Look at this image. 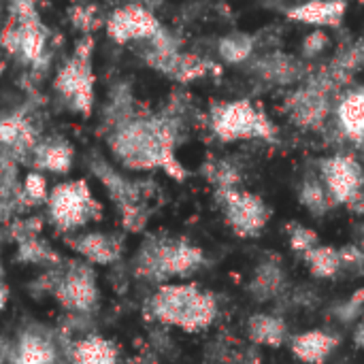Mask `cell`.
Listing matches in <instances>:
<instances>
[{"instance_id": "obj_11", "label": "cell", "mask_w": 364, "mask_h": 364, "mask_svg": "<svg viewBox=\"0 0 364 364\" xmlns=\"http://www.w3.org/2000/svg\"><path fill=\"white\" fill-rule=\"evenodd\" d=\"M337 346L339 339L322 331H307L303 335H296L290 343L292 354L305 364H324Z\"/></svg>"}, {"instance_id": "obj_2", "label": "cell", "mask_w": 364, "mask_h": 364, "mask_svg": "<svg viewBox=\"0 0 364 364\" xmlns=\"http://www.w3.org/2000/svg\"><path fill=\"white\" fill-rule=\"evenodd\" d=\"M205 264L200 247L183 239H151L136 258L134 273L147 282H166L171 277H188Z\"/></svg>"}, {"instance_id": "obj_22", "label": "cell", "mask_w": 364, "mask_h": 364, "mask_svg": "<svg viewBox=\"0 0 364 364\" xmlns=\"http://www.w3.org/2000/svg\"><path fill=\"white\" fill-rule=\"evenodd\" d=\"M364 307V288L360 290H356L352 296H350V301H346L343 305H339L337 309H335V316L339 318V320H343V322H350V320H354L360 311H363Z\"/></svg>"}, {"instance_id": "obj_9", "label": "cell", "mask_w": 364, "mask_h": 364, "mask_svg": "<svg viewBox=\"0 0 364 364\" xmlns=\"http://www.w3.org/2000/svg\"><path fill=\"white\" fill-rule=\"evenodd\" d=\"M337 124L348 141L364 143V87L348 92L337 102Z\"/></svg>"}, {"instance_id": "obj_23", "label": "cell", "mask_w": 364, "mask_h": 364, "mask_svg": "<svg viewBox=\"0 0 364 364\" xmlns=\"http://www.w3.org/2000/svg\"><path fill=\"white\" fill-rule=\"evenodd\" d=\"M328 45H331V36L322 30H314L303 38V55L314 58V55L322 53Z\"/></svg>"}, {"instance_id": "obj_26", "label": "cell", "mask_w": 364, "mask_h": 364, "mask_svg": "<svg viewBox=\"0 0 364 364\" xmlns=\"http://www.w3.org/2000/svg\"><path fill=\"white\" fill-rule=\"evenodd\" d=\"M6 299H9L6 288H0V311H2V309H4V305H6Z\"/></svg>"}, {"instance_id": "obj_3", "label": "cell", "mask_w": 364, "mask_h": 364, "mask_svg": "<svg viewBox=\"0 0 364 364\" xmlns=\"http://www.w3.org/2000/svg\"><path fill=\"white\" fill-rule=\"evenodd\" d=\"M211 126L222 141H239V139L275 141L277 136V128L269 119V115L247 98L220 105L213 111Z\"/></svg>"}, {"instance_id": "obj_4", "label": "cell", "mask_w": 364, "mask_h": 364, "mask_svg": "<svg viewBox=\"0 0 364 364\" xmlns=\"http://www.w3.org/2000/svg\"><path fill=\"white\" fill-rule=\"evenodd\" d=\"M218 200L222 205L228 226L239 237H258L271 220L267 203L239 188H218Z\"/></svg>"}, {"instance_id": "obj_6", "label": "cell", "mask_w": 364, "mask_h": 364, "mask_svg": "<svg viewBox=\"0 0 364 364\" xmlns=\"http://www.w3.org/2000/svg\"><path fill=\"white\" fill-rule=\"evenodd\" d=\"M320 179L335 198V203L348 205L364 190V171L354 156L337 154L320 162Z\"/></svg>"}, {"instance_id": "obj_7", "label": "cell", "mask_w": 364, "mask_h": 364, "mask_svg": "<svg viewBox=\"0 0 364 364\" xmlns=\"http://www.w3.org/2000/svg\"><path fill=\"white\" fill-rule=\"evenodd\" d=\"M51 218L58 228L73 230L77 226H83L92 213L96 211V203L90 198V192L83 183H68L53 190L49 198Z\"/></svg>"}, {"instance_id": "obj_25", "label": "cell", "mask_w": 364, "mask_h": 364, "mask_svg": "<svg viewBox=\"0 0 364 364\" xmlns=\"http://www.w3.org/2000/svg\"><path fill=\"white\" fill-rule=\"evenodd\" d=\"M354 343L364 350V320L356 326V331H354Z\"/></svg>"}, {"instance_id": "obj_8", "label": "cell", "mask_w": 364, "mask_h": 364, "mask_svg": "<svg viewBox=\"0 0 364 364\" xmlns=\"http://www.w3.org/2000/svg\"><path fill=\"white\" fill-rule=\"evenodd\" d=\"M348 13V0H305L292 6L286 15L290 21H299L314 28H337Z\"/></svg>"}, {"instance_id": "obj_16", "label": "cell", "mask_w": 364, "mask_h": 364, "mask_svg": "<svg viewBox=\"0 0 364 364\" xmlns=\"http://www.w3.org/2000/svg\"><path fill=\"white\" fill-rule=\"evenodd\" d=\"M258 73L262 79L275 83V85H288L303 77L301 62L286 55V53H273L258 62Z\"/></svg>"}, {"instance_id": "obj_5", "label": "cell", "mask_w": 364, "mask_h": 364, "mask_svg": "<svg viewBox=\"0 0 364 364\" xmlns=\"http://www.w3.org/2000/svg\"><path fill=\"white\" fill-rule=\"evenodd\" d=\"M49 292L70 311L87 314L98 305V286L96 275L87 264L70 262L64 273L53 275Z\"/></svg>"}, {"instance_id": "obj_20", "label": "cell", "mask_w": 364, "mask_h": 364, "mask_svg": "<svg viewBox=\"0 0 364 364\" xmlns=\"http://www.w3.org/2000/svg\"><path fill=\"white\" fill-rule=\"evenodd\" d=\"M288 239H290V247L299 254H305L318 245V232L296 222L288 224Z\"/></svg>"}, {"instance_id": "obj_17", "label": "cell", "mask_w": 364, "mask_h": 364, "mask_svg": "<svg viewBox=\"0 0 364 364\" xmlns=\"http://www.w3.org/2000/svg\"><path fill=\"white\" fill-rule=\"evenodd\" d=\"M299 198L303 203V207L307 211H311L314 215H324L326 211H331L337 203L331 196V192L326 190L324 181L316 175H307L301 183L299 190Z\"/></svg>"}, {"instance_id": "obj_14", "label": "cell", "mask_w": 364, "mask_h": 364, "mask_svg": "<svg viewBox=\"0 0 364 364\" xmlns=\"http://www.w3.org/2000/svg\"><path fill=\"white\" fill-rule=\"evenodd\" d=\"M247 335L256 346L282 348L288 339V326L277 316L256 314L247 320Z\"/></svg>"}, {"instance_id": "obj_12", "label": "cell", "mask_w": 364, "mask_h": 364, "mask_svg": "<svg viewBox=\"0 0 364 364\" xmlns=\"http://www.w3.org/2000/svg\"><path fill=\"white\" fill-rule=\"evenodd\" d=\"M15 364H58L55 346L49 335L43 333H23L17 341Z\"/></svg>"}, {"instance_id": "obj_15", "label": "cell", "mask_w": 364, "mask_h": 364, "mask_svg": "<svg viewBox=\"0 0 364 364\" xmlns=\"http://www.w3.org/2000/svg\"><path fill=\"white\" fill-rule=\"evenodd\" d=\"M70 364H122L119 352L115 343L102 339V337H85L81 339L73 352H70Z\"/></svg>"}, {"instance_id": "obj_28", "label": "cell", "mask_w": 364, "mask_h": 364, "mask_svg": "<svg viewBox=\"0 0 364 364\" xmlns=\"http://www.w3.org/2000/svg\"><path fill=\"white\" fill-rule=\"evenodd\" d=\"M358 2H364V0H358Z\"/></svg>"}, {"instance_id": "obj_24", "label": "cell", "mask_w": 364, "mask_h": 364, "mask_svg": "<svg viewBox=\"0 0 364 364\" xmlns=\"http://www.w3.org/2000/svg\"><path fill=\"white\" fill-rule=\"evenodd\" d=\"M348 207H350L352 211H356V213H364V190L360 194H356V196L348 203Z\"/></svg>"}, {"instance_id": "obj_29", "label": "cell", "mask_w": 364, "mask_h": 364, "mask_svg": "<svg viewBox=\"0 0 364 364\" xmlns=\"http://www.w3.org/2000/svg\"><path fill=\"white\" fill-rule=\"evenodd\" d=\"M0 275H2V271H0Z\"/></svg>"}, {"instance_id": "obj_13", "label": "cell", "mask_w": 364, "mask_h": 364, "mask_svg": "<svg viewBox=\"0 0 364 364\" xmlns=\"http://www.w3.org/2000/svg\"><path fill=\"white\" fill-rule=\"evenodd\" d=\"M247 290L260 303L279 299L286 290V273L279 267V262H262L256 269Z\"/></svg>"}, {"instance_id": "obj_10", "label": "cell", "mask_w": 364, "mask_h": 364, "mask_svg": "<svg viewBox=\"0 0 364 364\" xmlns=\"http://www.w3.org/2000/svg\"><path fill=\"white\" fill-rule=\"evenodd\" d=\"M68 243L77 254H81L85 260H90L94 264H111L122 254V241L111 235H102V232L79 235V237L70 239Z\"/></svg>"}, {"instance_id": "obj_18", "label": "cell", "mask_w": 364, "mask_h": 364, "mask_svg": "<svg viewBox=\"0 0 364 364\" xmlns=\"http://www.w3.org/2000/svg\"><path fill=\"white\" fill-rule=\"evenodd\" d=\"M303 258H305L311 275L320 277V279H331V277L339 275L341 269H343L341 252L333 250V247H326V245H316L314 250L305 252Z\"/></svg>"}, {"instance_id": "obj_27", "label": "cell", "mask_w": 364, "mask_h": 364, "mask_svg": "<svg viewBox=\"0 0 364 364\" xmlns=\"http://www.w3.org/2000/svg\"><path fill=\"white\" fill-rule=\"evenodd\" d=\"M363 250H364V239H363Z\"/></svg>"}, {"instance_id": "obj_19", "label": "cell", "mask_w": 364, "mask_h": 364, "mask_svg": "<svg viewBox=\"0 0 364 364\" xmlns=\"http://www.w3.org/2000/svg\"><path fill=\"white\" fill-rule=\"evenodd\" d=\"M252 47H254V43L247 34H230L220 43V53L228 62H243L250 58Z\"/></svg>"}, {"instance_id": "obj_21", "label": "cell", "mask_w": 364, "mask_h": 364, "mask_svg": "<svg viewBox=\"0 0 364 364\" xmlns=\"http://www.w3.org/2000/svg\"><path fill=\"white\" fill-rule=\"evenodd\" d=\"M19 258L26 260V262H34V264H43V262H53L55 260V254L49 252L43 243H38L34 237H28L21 241V247H19Z\"/></svg>"}, {"instance_id": "obj_1", "label": "cell", "mask_w": 364, "mask_h": 364, "mask_svg": "<svg viewBox=\"0 0 364 364\" xmlns=\"http://www.w3.org/2000/svg\"><path fill=\"white\" fill-rule=\"evenodd\" d=\"M147 314L168 326H177L186 333H198L213 324L218 316V301L196 284H168L149 299Z\"/></svg>"}]
</instances>
